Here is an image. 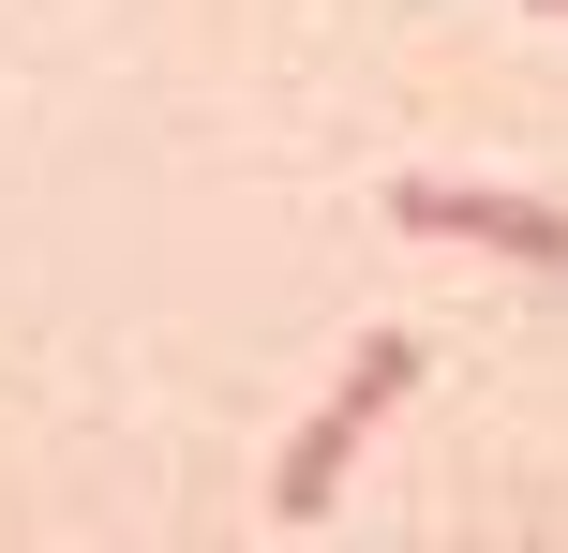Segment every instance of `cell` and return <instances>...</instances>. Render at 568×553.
<instances>
[{"mask_svg":"<svg viewBox=\"0 0 568 553\" xmlns=\"http://www.w3.org/2000/svg\"><path fill=\"white\" fill-rule=\"evenodd\" d=\"M419 389V329H359L344 345V375H329V404L300 419V449L270 464V524H329V494H344V464H359V434Z\"/></svg>","mask_w":568,"mask_h":553,"instance_id":"obj_1","label":"cell"},{"mask_svg":"<svg viewBox=\"0 0 568 553\" xmlns=\"http://www.w3.org/2000/svg\"><path fill=\"white\" fill-rule=\"evenodd\" d=\"M389 225L404 239H464V255L568 269V209L554 195H494V180H389Z\"/></svg>","mask_w":568,"mask_h":553,"instance_id":"obj_2","label":"cell"},{"mask_svg":"<svg viewBox=\"0 0 568 553\" xmlns=\"http://www.w3.org/2000/svg\"><path fill=\"white\" fill-rule=\"evenodd\" d=\"M524 16H568V0H524Z\"/></svg>","mask_w":568,"mask_h":553,"instance_id":"obj_3","label":"cell"}]
</instances>
